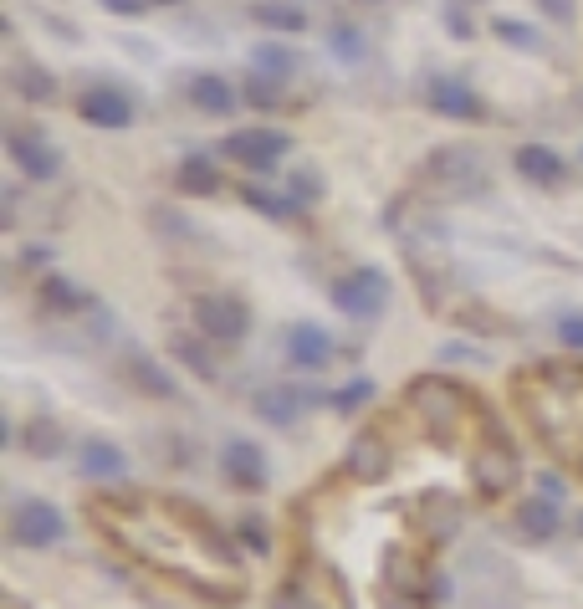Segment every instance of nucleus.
I'll use <instances>...</instances> for the list:
<instances>
[{"mask_svg":"<svg viewBox=\"0 0 583 609\" xmlns=\"http://www.w3.org/2000/svg\"><path fill=\"white\" fill-rule=\"evenodd\" d=\"M374 395V384L369 379H353V384H343V395H338V410H358V405H364Z\"/></svg>","mask_w":583,"mask_h":609,"instance_id":"28","label":"nucleus"},{"mask_svg":"<svg viewBox=\"0 0 583 609\" xmlns=\"http://www.w3.org/2000/svg\"><path fill=\"white\" fill-rule=\"evenodd\" d=\"M190 98H195V108H205V113H226L231 103H236V93L220 77H195L190 82Z\"/></svg>","mask_w":583,"mask_h":609,"instance_id":"19","label":"nucleus"},{"mask_svg":"<svg viewBox=\"0 0 583 609\" xmlns=\"http://www.w3.org/2000/svg\"><path fill=\"white\" fill-rule=\"evenodd\" d=\"M517 169L527 174L532 185H558V180H563V159H558L553 149H543V144L517 149Z\"/></svg>","mask_w":583,"mask_h":609,"instance_id":"14","label":"nucleus"},{"mask_svg":"<svg viewBox=\"0 0 583 609\" xmlns=\"http://www.w3.org/2000/svg\"><path fill=\"white\" fill-rule=\"evenodd\" d=\"M256 62H261V72H272V77H282V72H292V52L287 47H256Z\"/></svg>","mask_w":583,"mask_h":609,"instance_id":"24","label":"nucleus"},{"mask_svg":"<svg viewBox=\"0 0 583 609\" xmlns=\"http://www.w3.org/2000/svg\"><path fill=\"white\" fill-rule=\"evenodd\" d=\"M41 297H47L57 313H77V308H82V292H77V287H67L62 277H47V282H41Z\"/></svg>","mask_w":583,"mask_h":609,"instance_id":"22","label":"nucleus"},{"mask_svg":"<svg viewBox=\"0 0 583 609\" xmlns=\"http://www.w3.org/2000/svg\"><path fill=\"white\" fill-rule=\"evenodd\" d=\"M558 338H563L568 348H583V313H573V318H563V323H558Z\"/></svg>","mask_w":583,"mask_h":609,"instance_id":"32","label":"nucleus"},{"mask_svg":"<svg viewBox=\"0 0 583 609\" xmlns=\"http://www.w3.org/2000/svg\"><path fill=\"white\" fill-rule=\"evenodd\" d=\"M174 354H179V359H185V364H190L195 374H215V369H210V359L200 354V348H195L190 338H174Z\"/></svg>","mask_w":583,"mask_h":609,"instance_id":"29","label":"nucleus"},{"mask_svg":"<svg viewBox=\"0 0 583 609\" xmlns=\"http://www.w3.org/2000/svg\"><path fill=\"white\" fill-rule=\"evenodd\" d=\"M77 113H82L87 123H98V128H128V118H133L128 98H123V93H108V87L87 93V98L77 103Z\"/></svg>","mask_w":583,"mask_h":609,"instance_id":"12","label":"nucleus"},{"mask_svg":"<svg viewBox=\"0 0 583 609\" xmlns=\"http://www.w3.org/2000/svg\"><path fill=\"white\" fill-rule=\"evenodd\" d=\"M16 82L26 87L31 98H52V93H57V82H52L47 72H16Z\"/></svg>","mask_w":583,"mask_h":609,"instance_id":"27","label":"nucleus"},{"mask_svg":"<svg viewBox=\"0 0 583 609\" xmlns=\"http://www.w3.org/2000/svg\"><path fill=\"white\" fill-rule=\"evenodd\" d=\"M62 533H67V522L52 502H26L11 512V538L21 548H52V543H62Z\"/></svg>","mask_w":583,"mask_h":609,"instance_id":"4","label":"nucleus"},{"mask_svg":"<svg viewBox=\"0 0 583 609\" xmlns=\"http://www.w3.org/2000/svg\"><path fill=\"white\" fill-rule=\"evenodd\" d=\"M241 200H246V205H256V210H266V215H297V210H302V200H297L292 190L272 195L266 185H241Z\"/></svg>","mask_w":583,"mask_h":609,"instance_id":"18","label":"nucleus"},{"mask_svg":"<svg viewBox=\"0 0 583 609\" xmlns=\"http://www.w3.org/2000/svg\"><path fill=\"white\" fill-rule=\"evenodd\" d=\"M287 190H292V195H297L302 205L323 195V185H318V180H312V174H292V180H287Z\"/></svg>","mask_w":583,"mask_h":609,"instance_id":"31","label":"nucleus"},{"mask_svg":"<svg viewBox=\"0 0 583 609\" xmlns=\"http://www.w3.org/2000/svg\"><path fill=\"white\" fill-rule=\"evenodd\" d=\"M430 103H435L440 113H451V118H481V98L466 93L461 82H445V77L430 82Z\"/></svg>","mask_w":583,"mask_h":609,"instance_id":"13","label":"nucleus"},{"mask_svg":"<svg viewBox=\"0 0 583 609\" xmlns=\"http://www.w3.org/2000/svg\"><path fill=\"white\" fill-rule=\"evenodd\" d=\"M497 31H502L507 41H517V47H537V41H532V31H522V26H512V21H497Z\"/></svg>","mask_w":583,"mask_h":609,"instance_id":"33","label":"nucleus"},{"mask_svg":"<svg viewBox=\"0 0 583 609\" xmlns=\"http://www.w3.org/2000/svg\"><path fill=\"white\" fill-rule=\"evenodd\" d=\"M333 302H338L343 313H353V318L379 313L384 302H389V277L374 272V267H358L353 277H338V282H333Z\"/></svg>","mask_w":583,"mask_h":609,"instance_id":"3","label":"nucleus"},{"mask_svg":"<svg viewBox=\"0 0 583 609\" xmlns=\"http://www.w3.org/2000/svg\"><path fill=\"white\" fill-rule=\"evenodd\" d=\"M11 159L21 164V174L26 180H52V174L62 169V159H57V149L47 144V139H31V134H11Z\"/></svg>","mask_w":583,"mask_h":609,"instance_id":"7","label":"nucleus"},{"mask_svg":"<svg viewBox=\"0 0 583 609\" xmlns=\"http://www.w3.org/2000/svg\"><path fill=\"white\" fill-rule=\"evenodd\" d=\"M128 374L144 384V395H174V384H169V374L154 364V359H144V354H128Z\"/></svg>","mask_w":583,"mask_h":609,"instance_id":"20","label":"nucleus"},{"mask_svg":"<svg viewBox=\"0 0 583 609\" xmlns=\"http://www.w3.org/2000/svg\"><path fill=\"white\" fill-rule=\"evenodd\" d=\"M195 323H200V333L205 338H215V343H236L241 333H246V308L236 297H200L195 302Z\"/></svg>","mask_w":583,"mask_h":609,"instance_id":"5","label":"nucleus"},{"mask_svg":"<svg viewBox=\"0 0 583 609\" xmlns=\"http://www.w3.org/2000/svg\"><path fill=\"white\" fill-rule=\"evenodd\" d=\"M82 471H87V476H123L128 461H123V451L108 446V441H87V446H82Z\"/></svg>","mask_w":583,"mask_h":609,"instance_id":"17","label":"nucleus"},{"mask_svg":"<svg viewBox=\"0 0 583 609\" xmlns=\"http://www.w3.org/2000/svg\"><path fill=\"white\" fill-rule=\"evenodd\" d=\"M287 354H292V364H302V369H323V364L333 359V338H328L323 328H312V323H297V328L287 333Z\"/></svg>","mask_w":583,"mask_h":609,"instance_id":"8","label":"nucleus"},{"mask_svg":"<svg viewBox=\"0 0 583 609\" xmlns=\"http://www.w3.org/2000/svg\"><path fill=\"white\" fill-rule=\"evenodd\" d=\"M410 405H415V415H420L430 430H440V435H456L466 420L481 415L476 400L466 395L461 384H451V379H415V384H410Z\"/></svg>","mask_w":583,"mask_h":609,"instance_id":"1","label":"nucleus"},{"mask_svg":"<svg viewBox=\"0 0 583 609\" xmlns=\"http://www.w3.org/2000/svg\"><path fill=\"white\" fill-rule=\"evenodd\" d=\"M26 446H31L36 456H57V451H62V435H57V425H36Z\"/></svg>","mask_w":583,"mask_h":609,"instance_id":"25","label":"nucleus"},{"mask_svg":"<svg viewBox=\"0 0 583 609\" xmlns=\"http://www.w3.org/2000/svg\"><path fill=\"white\" fill-rule=\"evenodd\" d=\"M220 180H215V164L210 159H185V169H179V190H190V195H210Z\"/></svg>","mask_w":583,"mask_h":609,"instance_id":"21","label":"nucleus"},{"mask_svg":"<svg viewBox=\"0 0 583 609\" xmlns=\"http://www.w3.org/2000/svg\"><path fill=\"white\" fill-rule=\"evenodd\" d=\"M241 543H246L251 553H266V548H272V543H266V528H261L256 517H241Z\"/></svg>","mask_w":583,"mask_h":609,"instance_id":"30","label":"nucleus"},{"mask_svg":"<svg viewBox=\"0 0 583 609\" xmlns=\"http://www.w3.org/2000/svg\"><path fill=\"white\" fill-rule=\"evenodd\" d=\"M302 405L307 400L297 395V389H261V395H256V410L272 420V425H292L302 415Z\"/></svg>","mask_w":583,"mask_h":609,"instance_id":"15","label":"nucleus"},{"mask_svg":"<svg viewBox=\"0 0 583 609\" xmlns=\"http://www.w3.org/2000/svg\"><path fill=\"white\" fill-rule=\"evenodd\" d=\"M471 476H476L481 497H507L512 492V482H517V456L507 446V435H497V425H486L476 435V446H471Z\"/></svg>","mask_w":583,"mask_h":609,"instance_id":"2","label":"nucleus"},{"mask_svg":"<svg viewBox=\"0 0 583 609\" xmlns=\"http://www.w3.org/2000/svg\"><path fill=\"white\" fill-rule=\"evenodd\" d=\"M543 6H548L558 21H568V16H573V0H543Z\"/></svg>","mask_w":583,"mask_h":609,"instance_id":"35","label":"nucleus"},{"mask_svg":"<svg viewBox=\"0 0 583 609\" xmlns=\"http://www.w3.org/2000/svg\"><path fill=\"white\" fill-rule=\"evenodd\" d=\"M517 533H522V538H537V543L553 538V533H558V507H553V502H527V507L517 512Z\"/></svg>","mask_w":583,"mask_h":609,"instance_id":"16","label":"nucleus"},{"mask_svg":"<svg viewBox=\"0 0 583 609\" xmlns=\"http://www.w3.org/2000/svg\"><path fill=\"white\" fill-rule=\"evenodd\" d=\"M435 174H445L461 195H476L481 185H486V169H481V159L471 154V149H451V154H440L435 164H430Z\"/></svg>","mask_w":583,"mask_h":609,"instance_id":"9","label":"nucleus"},{"mask_svg":"<svg viewBox=\"0 0 583 609\" xmlns=\"http://www.w3.org/2000/svg\"><path fill=\"white\" fill-rule=\"evenodd\" d=\"M226 154L241 159L246 169H272L287 154V134H277V128H246V134L226 139Z\"/></svg>","mask_w":583,"mask_h":609,"instance_id":"6","label":"nucleus"},{"mask_svg":"<svg viewBox=\"0 0 583 609\" xmlns=\"http://www.w3.org/2000/svg\"><path fill=\"white\" fill-rule=\"evenodd\" d=\"M108 11H118V16H133V11H144V0H103Z\"/></svg>","mask_w":583,"mask_h":609,"instance_id":"34","label":"nucleus"},{"mask_svg":"<svg viewBox=\"0 0 583 609\" xmlns=\"http://www.w3.org/2000/svg\"><path fill=\"white\" fill-rule=\"evenodd\" d=\"M256 16L277 31H302V11H292V6H256Z\"/></svg>","mask_w":583,"mask_h":609,"instance_id":"23","label":"nucleus"},{"mask_svg":"<svg viewBox=\"0 0 583 609\" xmlns=\"http://www.w3.org/2000/svg\"><path fill=\"white\" fill-rule=\"evenodd\" d=\"M226 471H231V482L246 487V492H261L266 487V456L251 441H231L226 446Z\"/></svg>","mask_w":583,"mask_h":609,"instance_id":"11","label":"nucleus"},{"mask_svg":"<svg viewBox=\"0 0 583 609\" xmlns=\"http://www.w3.org/2000/svg\"><path fill=\"white\" fill-rule=\"evenodd\" d=\"M343 471H353L358 482H374V476H384V471H389V446H384V435H374V430L358 435Z\"/></svg>","mask_w":583,"mask_h":609,"instance_id":"10","label":"nucleus"},{"mask_svg":"<svg viewBox=\"0 0 583 609\" xmlns=\"http://www.w3.org/2000/svg\"><path fill=\"white\" fill-rule=\"evenodd\" d=\"M246 103H251V108H277V87L266 82V77H251V82H246Z\"/></svg>","mask_w":583,"mask_h":609,"instance_id":"26","label":"nucleus"}]
</instances>
